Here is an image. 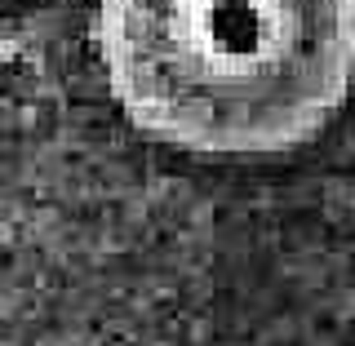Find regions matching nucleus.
Returning <instances> with one entry per match:
<instances>
[{"mask_svg": "<svg viewBox=\"0 0 355 346\" xmlns=\"http://www.w3.org/2000/svg\"><path fill=\"white\" fill-rule=\"evenodd\" d=\"M94 36L120 111L196 155L302 147L355 85V0H103Z\"/></svg>", "mask_w": 355, "mask_h": 346, "instance_id": "obj_1", "label": "nucleus"}]
</instances>
